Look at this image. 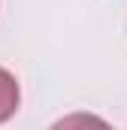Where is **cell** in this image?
Masks as SVG:
<instances>
[{"label": "cell", "instance_id": "cell-1", "mask_svg": "<svg viewBox=\"0 0 127 130\" xmlns=\"http://www.w3.org/2000/svg\"><path fill=\"white\" fill-rule=\"evenodd\" d=\"M15 103H18V88H15V79L9 73L0 70V121H6L12 112H15Z\"/></svg>", "mask_w": 127, "mask_h": 130}, {"label": "cell", "instance_id": "cell-2", "mask_svg": "<svg viewBox=\"0 0 127 130\" xmlns=\"http://www.w3.org/2000/svg\"><path fill=\"white\" fill-rule=\"evenodd\" d=\"M64 127H70V124H100L97 118H85V115H79V118H67V121H61Z\"/></svg>", "mask_w": 127, "mask_h": 130}]
</instances>
